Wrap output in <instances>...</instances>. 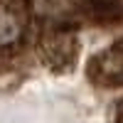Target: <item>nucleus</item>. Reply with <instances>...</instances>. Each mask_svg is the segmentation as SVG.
<instances>
[{
    "label": "nucleus",
    "instance_id": "4",
    "mask_svg": "<svg viewBox=\"0 0 123 123\" xmlns=\"http://www.w3.org/2000/svg\"><path fill=\"white\" fill-rule=\"evenodd\" d=\"M113 123H123V98L118 101V106H116V121Z\"/></svg>",
    "mask_w": 123,
    "mask_h": 123
},
{
    "label": "nucleus",
    "instance_id": "3",
    "mask_svg": "<svg viewBox=\"0 0 123 123\" xmlns=\"http://www.w3.org/2000/svg\"><path fill=\"white\" fill-rule=\"evenodd\" d=\"M79 12L86 22L98 25V27H113V25L123 22V3L121 0H101V3H94L89 7H81Z\"/></svg>",
    "mask_w": 123,
    "mask_h": 123
},
{
    "label": "nucleus",
    "instance_id": "1",
    "mask_svg": "<svg viewBox=\"0 0 123 123\" xmlns=\"http://www.w3.org/2000/svg\"><path fill=\"white\" fill-rule=\"evenodd\" d=\"M76 20H71L69 15L49 22V30L39 37V57L42 62L54 71V74H67L74 69V62L79 54L76 44Z\"/></svg>",
    "mask_w": 123,
    "mask_h": 123
},
{
    "label": "nucleus",
    "instance_id": "2",
    "mask_svg": "<svg viewBox=\"0 0 123 123\" xmlns=\"http://www.w3.org/2000/svg\"><path fill=\"white\" fill-rule=\"evenodd\" d=\"M86 74L91 79V84H96L101 89L123 86V39L96 52L89 59Z\"/></svg>",
    "mask_w": 123,
    "mask_h": 123
},
{
    "label": "nucleus",
    "instance_id": "5",
    "mask_svg": "<svg viewBox=\"0 0 123 123\" xmlns=\"http://www.w3.org/2000/svg\"><path fill=\"white\" fill-rule=\"evenodd\" d=\"M76 3H79V10H81V7H89L94 3H101V0H76Z\"/></svg>",
    "mask_w": 123,
    "mask_h": 123
}]
</instances>
